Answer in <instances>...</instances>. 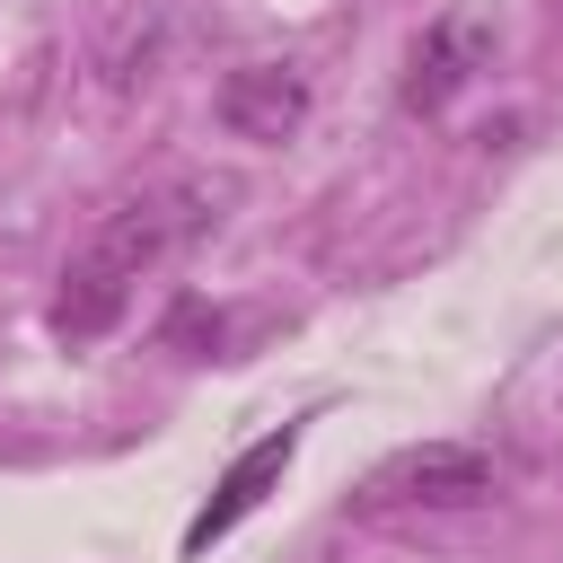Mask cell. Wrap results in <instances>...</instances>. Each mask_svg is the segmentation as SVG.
I'll return each mask as SVG.
<instances>
[{
  "label": "cell",
  "instance_id": "cell-1",
  "mask_svg": "<svg viewBox=\"0 0 563 563\" xmlns=\"http://www.w3.org/2000/svg\"><path fill=\"white\" fill-rule=\"evenodd\" d=\"M220 202H229V185H220V176H167V185H150V194H132V202H114V211L97 220V238L62 264L53 334H62V343H97V334L132 308V290H141L158 264H176V255L220 220Z\"/></svg>",
  "mask_w": 563,
  "mask_h": 563
},
{
  "label": "cell",
  "instance_id": "cell-5",
  "mask_svg": "<svg viewBox=\"0 0 563 563\" xmlns=\"http://www.w3.org/2000/svg\"><path fill=\"white\" fill-rule=\"evenodd\" d=\"M220 123L238 141H290L308 123V79L290 62H246L220 79Z\"/></svg>",
  "mask_w": 563,
  "mask_h": 563
},
{
  "label": "cell",
  "instance_id": "cell-2",
  "mask_svg": "<svg viewBox=\"0 0 563 563\" xmlns=\"http://www.w3.org/2000/svg\"><path fill=\"white\" fill-rule=\"evenodd\" d=\"M493 493V457L475 440H422V449H396L387 466H369L361 484V510H466Z\"/></svg>",
  "mask_w": 563,
  "mask_h": 563
},
{
  "label": "cell",
  "instance_id": "cell-3",
  "mask_svg": "<svg viewBox=\"0 0 563 563\" xmlns=\"http://www.w3.org/2000/svg\"><path fill=\"white\" fill-rule=\"evenodd\" d=\"M484 62H493V26H484V18H466V9L431 18V26H422V44L405 53V88H396V97H405V114H440V106H449Z\"/></svg>",
  "mask_w": 563,
  "mask_h": 563
},
{
  "label": "cell",
  "instance_id": "cell-4",
  "mask_svg": "<svg viewBox=\"0 0 563 563\" xmlns=\"http://www.w3.org/2000/svg\"><path fill=\"white\" fill-rule=\"evenodd\" d=\"M290 457H299V431H290V422H282V431H264L255 449H238V466H229V475L211 484V501L185 519V554L220 545V537H229V528H238V519H246V510L282 484V466H290Z\"/></svg>",
  "mask_w": 563,
  "mask_h": 563
}]
</instances>
